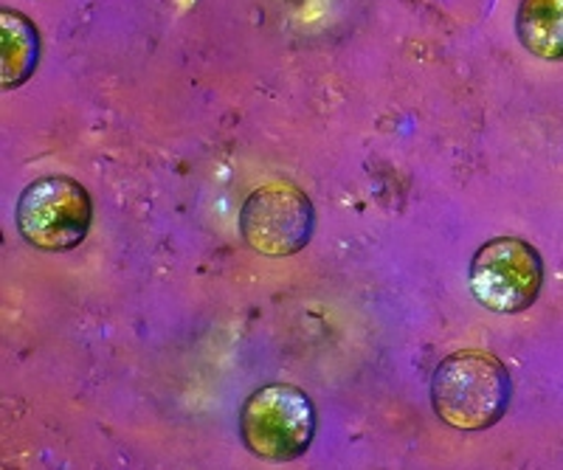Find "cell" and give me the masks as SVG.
Instances as JSON below:
<instances>
[{"label": "cell", "mask_w": 563, "mask_h": 470, "mask_svg": "<svg viewBox=\"0 0 563 470\" xmlns=\"http://www.w3.org/2000/svg\"><path fill=\"white\" fill-rule=\"evenodd\" d=\"M510 372L490 352L462 349L449 355L431 378V406L456 432H485L510 406Z\"/></svg>", "instance_id": "cell-1"}, {"label": "cell", "mask_w": 563, "mask_h": 470, "mask_svg": "<svg viewBox=\"0 0 563 470\" xmlns=\"http://www.w3.org/2000/svg\"><path fill=\"white\" fill-rule=\"evenodd\" d=\"M0 85L3 91L20 88L37 68L40 34L23 12L0 9Z\"/></svg>", "instance_id": "cell-6"}, {"label": "cell", "mask_w": 563, "mask_h": 470, "mask_svg": "<svg viewBox=\"0 0 563 470\" xmlns=\"http://www.w3.org/2000/svg\"><path fill=\"white\" fill-rule=\"evenodd\" d=\"M316 212L310 198L290 183H268L249 194L240 212V232L263 257H294L310 243Z\"/></svg>", "instance_id": "cell-5"}, {"label": "cell", "mask_w": 563, "mask_h": 470, "mask_svg": "<svg viewBox=\"0 0 563 470\" xmlns=\"http://www.w3.org/2000/svg\"><path fill=\"white\" fill-rule=\"evenodd\" d=\"M516 34L532 57L563 63V0H521Z\"/></svg>", "instance_id": "cell-7"}, {"label": "cell", "mask_w": 563, "mask_h": 470, "mask_svg": "<svg viewBox=\"0 0 563 470\" xmlns=\"http://www.w3.org/2000/svg\"><path fill=\"white\" fill-rule=\"evenodd\" d=\"M471 290L493 313H525L544 288V259L536 245L519 237H496L474 254Z\"/></svg>", "instance_id": "cell-4"}, {"label": "cell", "mask_w": 563, "mask_h": 470, "mask_svg": "<svg viewBox=\"0 0 563 470\" xmlns=\"http://www.w3.org/2000/svg\"><path fill=\"white\" fill-rule=\"evenodd\" d=\"M316 406L301 389L271 383L256 389L240 409V437L254 457L294 462L316 437Z\"/></svg>", "instance_id": "cell-2"}, {"label": "cell", "mask_w": 563, "mask_h": 470, "mask_svg": "<svg viewBox=\"0 0 563 470\" xmlns=\"http://www.w3.org/2000/svg\"><path fill=\"white\" fill-rule=\"evenodd\" d=\"M18 232L40 251L77 248L93 223L88 189L68 175H45L29 183L18 200Z\"/></svg>", "instance_id": "cell-3"}]
</instances>
